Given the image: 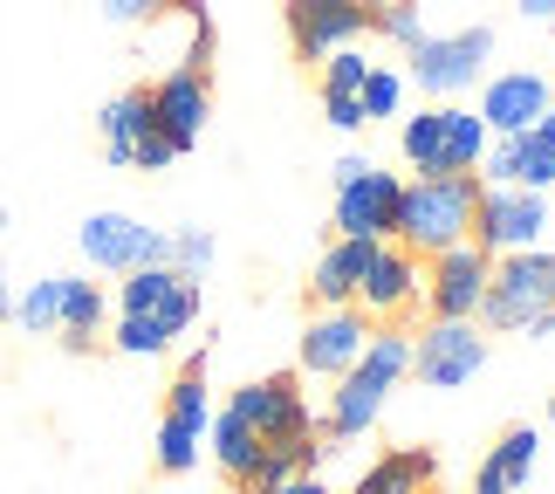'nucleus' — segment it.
<instances>
[{
	"label": "nucleus",
	"instance_id": "f257e3e1",
	"mask_svg": "<svg viewBox=\"0 0 555 494\" xmlns=\"http://www.w3.org/2000/svg\"><path fill=\"white\" fill-rule=\"evenodd\" d=\"M404 378H412V337L404 330H371L364 357L336 378L323 419H315V440H364L384 419V405H391V392Z\"/></svg>",
	"mask_w": 555,
	"mask_h": 494
},
{
	"label": "nucleus",
	"instance_id": "f03ea898",
	"mask_svg": "<svg viewBox=\"0 0 555 494\" xmlns=\"http://www.w3.org/2000/svg\"><path fill=\"white\" fill-rule=\"evenodd\" d=\"M474 206H480V172H446V179H404L398 192V248H412L418 262L474 241Z\"/></svg>",
	"mask_w": 555,
	"mask_h": 494
},
{
	"label": "nucleus",
	"instance_id": "7ed1b4c3",
	"mask_svg": "<svg viewBox=\"0 0 555 494\" xmlns=\"http://www.w3.org/2000/svg\"><path fill=\"white\" fill-rule=\"evenodd\" d=\"M487 124L474 103H418L398 117V159L418 179H446V172H480L487 159Z\"/></svg>",
	"mask_w": 555,
	"mask_h": 494
},
{
	"label": "nucleus",
	"instance_id": "20e7f679",
	"mask_svg": "<svg viewBox=\"0 0 555 494\" xmlns=\"http://www.w3.org/2000/svg\"><path fill=\"white\" fill-rule=\"evenodd\" d=\"M398 192H404V179L391 165H377L371 152H344L336 159V200H330L336 241H391L398 233Z\"/></svg>",
	"mask_w": 555,
	"mask_h": 494
},
{
	"label": "nucleus",
	"instance_id": "39448f33",
	"mask_svg": "<svg viewBox=\"0 0 555 494\" xmlns=\"http://www.w3.org/2000/svg\"><path fill=\"white\" fill-rule=\"evenodd\" d=\"M548 309H555V248H521V254H501L494 262V275H487V303H480L474 324L501 330V337H521Z\"/></svg>",
	"mask_w": 555,
	"mask_h": 494
},
{
	"label": "nucleus",
	"instance_id": "423d86ee",
	"mask_svg": "<svg viewBox=\"0 0 555 494\" xmlns=\"http://www.w3.org/2000/svg\"><path fill=\"white\" fill-rule=\"evenodd\" d=\"M487 62H494V28H453V35H425L412 55H404V83L425 103H460L474 83H487Z\"/></svg>",
	"mask_w": 555,
	"mask_h": 494
},
{
	"label": "nucleus",
	"instance_id": "0eeeda50",
	"mask_svg": "<svg viewBox=\"0 0 555 494\" xmlns=\"http://www.w3.org/2000/svg\"><path fill=\"white\" fill-rule=\"evenodd\" d=\"M76 248L96 275H138V268H172V233L165 227H144L138 213H117L103 206L76 227Z\"/></svg>",
	"mask_w": 555,
	"mask_h": 494
},
{
	"label": "nucleus",
	"instance_id": "6e6552de",
	"mask_svg": "<svg viewBox=\"0 0 555 494\" xmlns=\"http://www.w3.org/2000/svg\"><path fill=\"white\" fill-rule=\"evenodd\" d=\"M206 426H212V392H206V351H199V357H185V371L172 378L165 413H158V467L165 474H192L199 467Z\"/></svg>",
	"mask_w": 555,
	"mask_h": 494
},
{
	"label": "nucleus",
	"instance_id": "1a4fd4ad",
	"mask_svg": "<svg viewBox=\"0 0 555 494\" xmlns=\"http://www.w3.org/2000/svg\"><path fill=\"white\" fill-rule=\"evenodd\" d=\"M111 316H131V324H152L158 337H185L199 324V282L179 268H138V275H117V309Z\"/></svg>",
	"mask_w": 555,
	"mask_h": 494
},
{
	"label": "nucleus",
	"instance_id": "9d476101",
	"mask_svg": "<svg viewBox=\"0 0 555 494\" xmlns=\"http://www.w3.org/2000/svg\"><path fill=\"white\" fill-rule=\"evenodd\" d=\"M487 357H494V343H487L480 324H425L412 337V371L425 392H460V384H474L487 371Z\"/></svg>",
	"mask_w": 555,
	"mask_h": 494
},
{
	"label": "nucleus",
	"instance_id": "9b49d317",
	"mask_svg": "<svg viewBox=\"0 0 555 494\" xmlns=\"http://www.w3.org/2000/svg\"><path fill=\"white\" fill-rule=\"evenodd\" d=\"M227 405L247 419V433L261 440V446H295V440H315L309 392H302V384H295L288 371H274V378H247V384H241V392H233Z\"/></svg>",
	"mask_w": 555,
	"mask_h": 494
},
{
	"label": "nucleus",
	"instance_id": "f8f14e48",
	"mask_svg": "<svg viewBox=\"0 0 555 494\" xmlns=\"http://www.w3.org/2000/svg\"><path fill=\"white\" fill-rule=\"evenodd\" d=\"M371 0H282V28H288V49L302 62H323L336 49H357L371 41Z\"/></svg>",
	"mask_w": 555,
	"mask_h": 494
},
{
	"label": "nucleus",
	"instance_id": "ddd939ff",
	"mask_svg": "<svg viewBox=\"0 0 555 494\" xmlns=\"http://www.w3.org/2000/svg\"><path fill=\"white\" fill-rule=\"evenodd\" d=\"M548 233V192H521V186H480V206H474V248L480 254H521V248H542Z\"/></svg>",
	"mask_w": 555,
	"mask_h": 494
},
{
	"label": "nucleus",
	"instance_id": "4468645a",
	"mask_svg": "<svg viewBox=\"0 0 555 494\" xmlns=\"http://www.w3.org/2000/svg\"><path fill=\"white\" fill-rule=\"evenodd\" d=\"M418 303H425V262L398 241H377L371 262H364V282H357V316L391 330L398 316H412Z\"/></svg>",
	"mask_w": 555,
	"mask_h": 494
},
{
	"label": "nucleus",
	"instance_id": "2eb2a0df",
	"mask_svg": "<svg viewBox=\"0 0 555 494\" xmlns=\"http://www.w3.org/2000/svg\"><path fill=\"white\" fill-rule=\"evenodd\" d=\"M487 275H494V254H480L474 241L446 248L425 262V316L439 324H474L487 303Z\"/></svg>",
	"mask_w": 555,
	"mask_h": 494
},
{
	"label": "nucleus",
	"instance_id": "dca6fc26",
	"mask_svg": "<svg viewBox=\"0 0 555 494\" xmlns=\"http://www.w3.org/2000/svg\"><path fill=\"white\" fill-rule=\"evenodd\" d=\"M480 186H521V192H555V103L515 138H494L480 159Z\"/></svg>",
	"mask_w": 555,
	"mask_h": 494
},
{
	"label": "nucleus",
	"instance_id": "f3484780",
	"mask_svg": "<svg viewBox=\"0 0 555 494\" xmlns=\"http://www.w3.org/2000/svg\"><path fill=\"white\" fill-rule=\"evenodd\" d=\"M144 97H152V124H158V138L185 159L192 144L206 138V124H212V83H206V69H165Z\"/></svg>",
	"mask_w": 555,
	"mask_h": 494
},
{
	"label": "nucleus",
	"instance_id": "a211bd4d",
	"mask_svg": "<svg viewBox=\"0 0 555 494\" xmlns=\"http://www.w3.org/2000/svg\"><path fill=\"white\" fill-rule=\"evenodd\" d=\"M548 76L542 69H487V83H480V124H487V138H515V131H528L542 111H548Z\"/></svg>",
	"mask_w": 555,
	"mask_h": 494
},
{
	"label": "nucleus",
	"instance_id": "6ab92c4d",
	"mask_svg": "<svg viewBox=\"0 0 555 494\" xmlns=\"http://www.w3.org/2000/svg\"><path fill=\"white\" fill-rule=\"evenodd\" d=\"M364 343H371V324L357 309H315L302 324V371L336 384L357 357H364Z\"/></svg>",
	"mask_w": 555,
	"mask_h": 494
},
{
	"label": "nucleus",
	"instance_id": "aec40b11",
	"mask_svg": "<svg viewBox=\"0 0 555 494\" xmlns=\"http://www.w3.org/2000/svg\"><path fill=\"white\" fill-rule=\"evenodd\" d=\"M542 460V433L535 426H507V433L487 446V460L474 467V494H528Z\"/></svg>",
	"mask_w": 555,
	"mask_h": 494
},
{
	"label": "nucleus",
	"instance_id": "412c9836",
	"mask_svg": "<svg viewBox=\"0 0 555 494\" xmlns=\"http://www.w3.org/2000/svg\"><path fill=\"white\" fill-rule=\"evenodd\" d=\"M377 241H330L309 268V295L315 309H357V282H364V262H371Z\"/></svg>",
	"mask_w": 555,
	"mask_h": 494
},
{
	"label": "nucleus",
	"instance_id": "4be33fe9",
	"mask_svg": "<svg viewBox=\"0 0 555 494\" xmlns=\"http://www.w3.org/2000/svg\"><path fill=\"white\" fill-rule=\"evenodd\" d=\"M152 131H158V124H152V97H144V90H124V97H111V103L96 111L103 159L124 165V172H131V152H138V144L152 138Z\"/></svg>",
	"mask_w": 555,
	"mask_h": 494
},
{
	"label": "nucleus",
	"instance_id": "5701e85b",
	"mask_svg": "<svg viewBox=\"0 0 555 494\" xmlns=\"http://www.w3.org/2000/svg\"><path fill=\"white\" fill-rule=\"evenodd\" d=\"M433 481H439L433 446H391L384 460H371L364 474H357L350 494H433Z\"/></svg>",
	"mask_w": 555,
	"mask_h": 494
},
{
	"label": "nucleus",
	"instance_id": "b1692460",
	"mask_svg": "<svg viewBox=\"0 0 555 494\" xmlns=\"http://www.w3.org/2000/svg\"><path fill=\"white\" fill-rule=\"evenodd\" d=\"M111 324V295H103V282H90V275H62V351H90L96 330Z\"/></svg>",
	"mask_w": 555,
	"mask_h": 494
},
{
	"label": "nucleus",
	"instance_id": "393cba45",
	"mask_svg": "<svg viewBox=\"0 0 555 494\" xmlns=\"http://www.w3.org/2000/svg\"><path fill=\"white\" fill-rule=\"evenodd\" d=\"M206 454H212V467L233 481V487H247V474H254V460H261V440L247 433V419L233 413V405H212V426H206Z\"/></svg>",
	"mask_w": 555,
	"mask_h": 494
},
{
	"label": "nucleus",
	"instance_id": "a878e982",
	"mask_svg": "<svg viewBox=\"0 0 555 494\" xmlns=\"http://www.w3.org/2000/svg\"><path fill=\"white\" fill-rule=\"evenodd\" d=\"M315 460H323V446H315V440L261 446V460H254V474H247V494H274V487H288L295 474H315Z\"/></svg>",
	"mask_w": 555,
	"mask_h": 494
},
{
	"label": "nucleus",
	"instance_id": "bb28decb",
	"mask_svg": "<svg viewBox=\"0 0 555 494\" xmlns=\"http://www.w3.org/2000/svg\"><path fill=\"white\" fill-rule=\"evenodd\" d=\"M8 324L28 330V337H55L62 330V275H41V282L21 289L14 309H8Z\"/></svg>",
	"mask_w": 555,
	"mask_h": 494
},
{
	"label": "nucleus",
	"instance_id": "cd10ccee",
	"mask_svg": "<svg viewBox=\"0 0 555 494\" xmlns=\"http://www.w3.org/2000/svg\"><path fill=\"white\" fill-rule=\"evenodd\" d=\"M404 97H412V83H404V69H391V62H371L364 90H357L364 131H371V124H398V117H404Z\"/></svg>",
	"mask_w": 555,
	"mask_h": 494
},
{
	"label": "nucleus",
	"instance_id": "c85d7f7f",
	"mask_svg": "<svg viewBox=\"0 0 555 494\" xmlns=\"http://www.w3.org/2000/svg\"><path fill=\"white\" fill-rule=\"evenodd\" d=\"M371 49H364V41H357V49H336V55H323V62H315V90H323V97H350L357 103V90H364V76H371Z\"/></svg>",
	"mask_w": 555,
	"mask_h": 494
},
{
	"label": "nucleus",
	"instance_id": "c756f323",
	"mask_svg": "<svg viewBox=\"0 0 555 494\" xmlns=\"http://www.w3.org/2000/svg\"><path fill=\"white\" fill-rule=\"evenodd\" d=\"M371 35H384V41H391V49H404V55H412L418 49V41L425 35H433V28H425V8H418V0H371Z\"/></svg>",
	"mask_w": 555,
	"mask_h": 494
},
{
	"label": "nucleus",
	"instance_id": "7c9ffc66",
	"mask_svg": "<svg viewBox=\"0 0 555 494\" xmlns=\"http://www.w3.org/2000/svg\"><path fill=\"white\" fill-rule=\"evenodd\" d=\"M212 254H220V248H212V233H206V227H179V233H172V268L192 275V282H206Z\"/></svg>",
	"mask_w": 555,
	"mask_h": 494
},
{
	"label": "nucleus",
	"instance_id": "2f4dec72",
	"mask_svg": "<svg viewBox=\"0 0 555 494\" xmlns=\"http://www.w3.org/2000/svg\"><path fill=\"white\" fill-rule=\"evenodd\" d=\"M103 14H111L117 28H144L152 14H165V0H103Z\"/></svg>",
	"mask_w": 555,
	"mask_h": 494
},
{
	"label": "nucleus",
	"instance_id": "473e14b6",
	"mask_svg": "<svg viewBox=\"0 0 555 494\" xmlns=\"http://www.w3.org/2000/svg\"><path fill=\"white\" fill-rule=\"evenodd\" d=\"M323 117H330V124H336L344 138H357V131H364V111H357L350 97H323Z\"/></svg>",
	"mask_w": 555,
	"mask_h": 494
},
{
	"label": "nucleus",
	"instance_id": "72a5a7b5",
	"mask_svg": "<svg viewBox=\"0 0 555 494\" xmlns=\"http://www.w3.org/2000/svg\"><path fill=\"white\" fill-rule=\"evenodd\" d=\"M515 8H521V21H542V28L555 21V0H515Z\"/></svg>",
	"mask_w": 555,
	"mask_h": 494
},
{
	"label": "nucleus",
	"instance_id": "f704fd0d",
	"mask_svg": "<svg viewBox=\"0 0 555 494\" xmlns=\"http://www.w3.org/2000/svg\"><path fill=\"white\" fill-rule=\"evenodd\" d=\"M274 494H330V487H323V481H315V474H295L288 487H274Z\"/></svg>",
	"mask_w": 555,
	"mask_h": 494
},
{
	"label": "nucleus",
	"instance_id": "c9c22d12",
	"mask_svg": "<svg viewBox=\"0 0 555 494\" xmlns=\"http://www.w3.org/2000/svg\"><path fill=\"white\" fill-rule=\"evenodd\" d=\"M14 309V289H8V275H0V316H8Z\"/></svg>",
	"mask_w": 555,
	"mask_h": 494
},
{
	"label": "nucleus",
	"instance_id": "e433bc0d",
	"mask_svg": "<svg viewBox=\"0 0 555 494\" xmlns=\"http://www.w3.org/2000/svg\"><path fill=\"white\" fill-rule=\"evenodd\" d=\"M0 227H8V206H0Z\"/></svg>",
	"mask_w": 555,
	"mask_h": 494
},
{
	"label": "nucleus",
	"instance_id": "4c0bfd02",
	"mask_svg": "<svg viewBox=\"0 0 555 494\" xmlns=\"http://www.w3.org/2000/svg\"><path fill=\"white\" fill-rule=\"evenodd\" d=\"M548 97H555V76H548Z\"/></svg>",
	"mask_w": 555,
	"mask_h": 494
},
{
	"label": "nucleus",
	"instance_id": "58836bf2",
	"mask_svg": "<svg viewBox=\"0 0 555 494\" xmlns=\"http://www.w3.org/2000/svg\"><path fill=\"white\" fill-rule=\"evenodd\" d=\"M548 419H555V398H548Z\"/></svg>",
	"mask_w": 555,
	"mask_h": 494
}]
</instances>
